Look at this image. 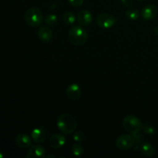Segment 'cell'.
Masks as SVG:
<instances>
[{
  "mask_svg": "<svg viewBox=\"0 0 158 158\" xmlns=\"http://www.w3.org/2000/svg\"><path fill=\"white\" fill-rule=\"evenodd\" d=\"M68 37L72 44L80 46L86 43L88 39V34L86 29L82 26H74L69 29Z\"/></svg>",
  "mask_w": 158,
  "mask_h": 158,
  "instance_id": "2",
  "label": "cell"
},
{
  "mask_svg": "<svg viewBox=\"0 0 158 158\" xmlns=\"http://www.w3.org/2000/svg\"><path fill=\"white\" fill-rule=\"evenodd\" d=\"M93 19V15L88 10H82L78 12L77 16V23L80 24V26H86L90 24Z\"/></svg>",
  "mask_w": 158,
  "mask_h": 158,
  "instance_id": "10",
  "label": "cell"
},
{
  "mask_svg": "<svg viewBox=\"0 0 158 158\" xmlns=\"http://www.w3.org/2000/svg\"><path fill=\"white\" fill-rule=\"evenodd\" d=\"M154 33L156 35H158V26H155V28L154 29Z\"/></svg>",
  "mask_w": 158,
  "mask_h": 158,
  "instance_id": "24",
  "label": "cell"
},
{
  "mask_svg": "<svg viewBox=\"0 0 158 158\" xmlns=\"http://www.w3.org/2000/svg\"><path fill=\"white\" fill-rule=\"evenodd\" d=\"M15 143L19 148L26 149L29 148L32 144V140H31L30 137L25 134H19L15 137Z\"/></svg>",
  "mask_w": 158,
  "mask_h": 158,
  "instance_id": "14",
  "label": "cell"
},
{
  "mask_svg": "<svg viewBox=\"0 0 158 158\" xmlns=\"http://www.w3.org/2000/svg\"><path fill=\"white\" fill-rule=\"evenodd\" d=\"M134 144H135V138L133 134H123L116 140V145L117 148L123 151H127L133 148Z\"/></svg>",
  "mask_w": 158,
  "mask_h": 158,
  "instance_id": "5",
  "label": "cell"
},
{
  "mask_svg": "<svg viewBox=\"0 0 158 158\" xmlns=\"http://www.w3.org/2000/svg\"><path fill=\"white\" fill-rule=\"evenodd\" d=\"M76 19L77 18L73 12H66L63 15V22L66 25H73L75 23Z\"/></svg>",
  "mask_w": 158,
  "mask_h": 158,
  "instance_id": "17",
  "label": "cell"
},
{
  "mask_svg": "<svg viewBox=\"0 0 158 158\" xmlns=\"http://www.w3.org/2000/svg\"><path fill=\"white\" fill-rule=\"evenodd\" d=\"M143 130L144 131L145 134H148V135H153L155 133V129L154 127L150 123H146L144 126H143Z\"/></svg>",
  "mask_w": 158,
  "mask_h": 158,
  "instance_id": "21",
  "label": "cell"
},
{
  "mask_svg": "<svg viewBox=\"0 0 158 158\" xmlns=\"http://www.w3.org/2000/svg\"><path fill=\"white\" fill-rule=\"evenodd\" d=\"M31 138L36 143H42L44 142L47 138V131L43 127L35 128L32 131Z\"/></svg>",
  "mask_w": 158,
  "mask_h": 158,
  "instance_id": "11",
  "label": "cell"
},
{
  "mask_svg": "<svg viewBox=\"0 0 158 158\" xmlns=\"http://www.w3.org/2000/svg\"><path fill=\"white\" fill-rule=\"evenodd\" d=\"M83 152H84V149H83V146L80 143H75L73 145L72 147V153L74 156L76 157H80L83 155Z\"/></svg>",
  "mask_w": 158,
  "mask_h": 158,
  "instance_id": "18",
  "label": "cell"
},
{
  "mask_svg": "<svg viewBox=\"0 0 158 158\" xmlns=\"http://www.w3.org/2000/svg\"><path fill=\"white\" fill-rule=\"evenodd\" d=\"M158 13V9L155 5L150 4L147 5L146 6L143 8L140 12V15H141L142 19L144 20H151L155 18L157 16Z\"/></svg>",
  "mask_w": 158,
  "mask_h": 158,
  "instance_id": "7",
  "label": "cell"
},
{
  "mask_svg": "<svg viewBox=\"0 0 158 158\" xmlns=\"http://www.w3.org/2000/svg\"><path fill=\"white\" fill-rule=\"evenodd\" d=\"M46 157V151L41 145L35 144L29 148L26 154L27 158H43Z\"/></svg>",
  "mask_w": 158,
  "mask_h": 158,
  "instance_id": "8",
  "label": "cell"
},
{
  "mask_svg": "<svg viewBox=\"0 0 158 158\" xmlns=\"http://www.w3.org/2000/svg\"><path fill=\"white\" fill-rule=\"evenodd\" d=\"M121 2L125 6H127V7H131L133 5V2L131 0H121Z\"/></svg>",
  "mask_w": 158,
  "mask_h": 158,
  "instance_id": "23",
  "label": "cell"
},
{
  "mask_svg": "<svg viewBox=\"0 0 158 158\" xmlns=\"http://www.w3.org/2000/svg\"><path fill=\"white\" fill-rule=\"evenodd\" d=\"M117 23V18L112 14H100L97 19V23L99 27L102 29H110Z\"/></svg>",
  "mask_w": 158,
  "mask_h": 158,
  "instance_id": "6",
  "label": "cell"
},
{
  "mask_svg": "<svg viewBox=\"0 0 158 158\" xmlns=\"http://www.w3.org/2000/svg\"><path fill=\"white\" fill-rule=\"evenodd\" d=\"M140 13L139 10L135 8H129L125 12V15L127 19L131 20V21H135L140 16Z\"/></svg>",
  "mask_w": 158,
  "mask_h": 158,
  "instance_id": "16",
  "label": "cell"
},
{
  "mask_svg": "<svg viewBox=\"0 0 158 158\" xmlns=\"http://www.w3.org/2000/svg\"><path fill=\"white\" fill-rule=\"evenodd\" d=\"M56 124L58 129L65 134L73 133L77 127V122L73 116L69 114H61L57 118Z\"/></svg>",
  "mask_w": 158,
  "mask_h": 158,
  "instance_id": "1",
  "label": "cell"
},
{
  "mask_svg": "<svg viewBox=\"0 0 158 158\" xmlns=\"http://www.w3.org/2000/svg\"><path fill=\"white\" fill-rule=\"evenodd\" d=\"M123 127L125 131L131 134H135L143 129V124L138 117L127 115L123 120Z\"/></svg>",
  "mask_w": 158,
  "mask_h": 158,
  "instance_id": "4",
  "label": "cell"
},
{
  "mask_svg": "<svg viewBox=\"0 0 158 158\" xmlns=\"http://www.w3.org/2000/svg\"><path fill=\"white\" fill-rule=\"evenodd\" d=\"M3 157H4V155H3L2 152V151H0V158H2Z\"/></svg>",
  "mask_w": 158,
  "mask_h": 158,
  "instance_id": "26",
  "label": "cell"
},
{
  "mask_svg": "<svg viewBox=\"0 0 158 158\" xmlns=\"http://www.w3.org/2000/svg\"><path fill=\"white\" fill-rule=\"evenodd\" d=\"M154 151H155V150H154V146L150 143H142L141 146H140V153L144 157H152L154 154Z\"/></svg>",
  "mask_w": 158,
  "mask_h": 158,
  "instance_id": "15",
  "label": "cell"
},
{
  "mask_svg": "<svg viewBox=\"0 0 158 158\" xmlns=\"http://www.w3.org/2000/svg\"><path fill=\"white\" fill-rule=\"evenodd\" d=\"M135 1H137V2H143V0H135Z\"/></svg>",
  "mask_w": 158,
  "mask_h": 158,
  "instance_id": "27",
  "label": "cell"
},
{
  "mask_svg": "<svg viewBox=\"0 0 158 158\" xmlns=\"http://www.w3.org/2000/svg\"><path fill=\"white\" fill-rule=\"evenodd\" d=\"M24 19L26 24L29 26L38 27L43 21V12L38 8H29L25 13Z\"/></svg>",
  "mask_w": 158,
  "mask_h": 158,
  "instance_id": "3",
  "label": "cell"
},
{
  "mask_svg": "<svg viewBox=\"0 0 158 158\" xmlns=\"http://www.w3.org/2000/svg\"><path fill=\"white\" fill-rule=\"evenodd\" d=\"M49 146L54 149H58L62 148L66 143V138L62 134H53L50 137L49 140Z\"/></svg>",
  "mask_w": 158,
  "mask_h": 158,
  "instance_id": "12",
  "label": "cell"
},
{
  "mask_svg": "<svg viewBox=\"0 0 158 158\" xmlns=\"http://www.w3.org/2000/svg\"><path fill=\"white\" fill-rule=\"evenodd\" d=\"M38 36L43 43H49L53 39V32L49 26H43L38 29Z\"/></svg>",
  "mask_w": 158,
  "mask_h": 158,
  "instance_id": "9",
  "label": "cell"
},
{
  "mask_svg": "<svg viewBox=\"0 0 158 158\" xmlns=\"http://www.w3.org/2000/svg\"><path fill=\"white\" fill-rule=\"evenodd\" d=\"M46 157H54V158H55L56 157V156L55 155H52V154H50V155H47V156H46Z\"/></svg>",
  "mask_w": 158,
  "mask_h": 158,
  "instance_id": "25",
  "label": "cell"
},
{
  "mask_svg": "<svg viewBox=\"0 0 158 158\" xmlns=\"http://www.w3.org/2000/svg\"><path fill=\"white\" fill-rule=\"evenodd\" d=\"M66 95L71 100H78L81 96V89L77 83L69 85L66 89Z\"/></svg>",
  "mask_w": 158,
  "mask_h": 158,
  "instance_id": "13",
  "label": "cell"
},
{
  "mask_svg": "<svg viewBox=\"0 0 158 158\" xmlns=\"http://www.w3.org/2000/svg\"><path fill=\"white\" fill-rule=\"evenodd\" d=\"M69 4L73 7H79L81 6L83 3V0H68Z\"/></svg>",
  "mask_w": 158,
  "mask_h": 158,
  "instance_id": "22",
  "label": "cell"
},
{
  "mask_svg": "<svg viewBox=\"0 0 158 158\" xmlns=\"http://www.w3.org/2000/svg\"><path fill=\"white\" fill-rule=\"evenodd\" d=\"M58 22V18L56 15L54 14H50V15H48L47 16L45 19V23L48 25L49 26H53Z\"/></svg>",
  "mask_w": 158,
  "mask_h": 158,
  "instance_id": "19",
  "label": "cell"
},
{
  "mask_svg": "<svg viewBox=\"0 0 158 158\" xmlns=\"http://www.w3.org/2000/svg\"><path fill=\"white\" fill-rule=\"evenodd\" d=\"M73 138L75 141L77 142H82L85 140L86 138V136H85V134L81 131H77L76 133H74L73 136Z\"/></svg>",
  "mask_w": 158,
  "mask_h": 158,
  "instance_id": "20",
  "label": "cell"
}]
</instances>
